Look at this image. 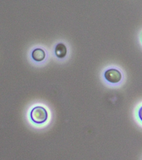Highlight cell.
<instances>
[{
    "mask_svg": "<svg viewBox=\"0 0 142 160\" xmlns=\"http://www.w3.org/2000/svg\"><path fill=\"white\" fill-rule=\"evenodd\" d=\"M31 119L36 124H42L45 122L48 118V113L43 106H35L30 112Z\"/></svg>",
    "mask_w": 142,
    "mask_h": 160,
    "instance_id": "6da1fadb",
    "label": "cell"
},
{
    "mask_svg": "<svg viewBox=\"0 0 142 160\" xmlns=\"http://www.w3.org/2000/svg\"><path fill=\"white\" fill-rule=\"evenodd\" d=\"M138 116H139V118H140V120L142 122V106L140 108V109H139Z\"/></svg>",
    "mask_w": 142,
    "mask_h": 160,
    "instance_id": "5b68a950",
    "label": "cell"
},
{
    "mask_svg": "<svg viewBox=\"0 0 142 160\" xmlns=\"http://www.w3.org/2000/svg\"><path fill=\"white\" fill-rule=\"evenodd\" d=\"M55 54L59 58H64L67 53V48L64 43H59L55 46Z\"/></svg>",
    "mask_w": 142,
    "mask_h": 160,
    "instance_id": "277c9868",
    "label": "cell"
},
{
    "mask_svg": "<svg viewBox=\"0 0 142 160\" xmlns=\"http://www.w3.org/2000/svg\"><path fill=\"white\" fill-rule=\"evenodd\" d=\"M104 76L107 81L112 82V83L119 82L122 78V74L120 71L115 68H110V69H107L104 73Z\"/></svg>",
    "mask_w": 142,
    "mask_h": 160,
    "instance_id": "7a4b0ae2",
    "label": "cell"
},
{
    "mask_svg": "<svg viewBox=\"0 0 142 160\" xmlns=\"http://www.w3.org/2000/svg\"><path fill=\"white\" fill-rule=\"evenodd\" d=\"M31 56L32 58H33L35 61H42L44 60V58H45V50L42 48H36L32 50Z\"/></svg>",
    "mask_w": 142,
    "mask_h": 160,
    "instance_id": "3957f363",
    "label": "cell"
}]
</instances>
